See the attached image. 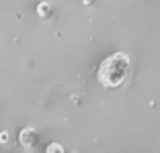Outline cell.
<instances>
[{"instance_id": "1", "label": "cell", "mask_w": 160, "mask_h": 153, "mask_svg": "<svg viewBox=\"0 0 160 153\" xmlns=\"http://www.w3.org/2000/svg\"><path fill=\"white\" fill-rule=\"evenodd\" d=\"M129 76V55L127 53H113L103 61L97 70V78L107 88H117Z\"/></svg>"}, {"instance_id": "2", "label": "cell", "mask_w": 160, "mask_h": 153, "mask_svg": "<svg viewBox=\"0 0 160 153\" xmlns=\"http://www.w3.org/2000/svg\"><path fill=\"white\" fill-rule=\"evenodd\" d=\"M19 143L23 145V147H33L35 143H37V133H35L33 129H23L19 133Z\"/></svg>"}, {"instance_id": "3", "label": "cell", "mask_w": 160, "mask_h": 153, "mask_svg": "<svg viewBox=\"0 0 160 153\" xmlns=\"http://www.w3.org/2000/svg\"><path fill=\"white\" fill-rule=\"evenodd\" d=\"M37 12H39V16H49V14H52V8H49L47 2H41V4L37 6Z\"/></svg>"}, {"instance_id": "4", "label": "cell", "mask_w": 160, "mask_h": 153, "mask_svg": "<svg viewBox=\"0 0 160 153\" xmlns=\"http://www.w3.org/2000/svg\"><path fill=\"white\" fill-rule=\"evenodd\" d=\"M45 153H66V151H64V147L60 143H52V145H47Z\"/></svg>"}, {"instance_id": "5", "label": "cell", "mask_w": 160, "mask_h": 153, "mask_svg": "<svg viewBox=\"0 0 160 153\" xmlns=\"http://www.w3.org/2000/svg\"><path fill=\"white\" fill-rule=\"evenodd\" d=\"M8 133H6V131H2V133H0V143H8Z\"/></svg>"}, {"instance_id": "6", "label": "cell", "mask_w": 160, "mask_h": 153, "mask_svg": "<svg viewBox=\"0 0 160 153\" xmlns=\"http://www.w3.org/2000/svg\"><path fill=\"white\" fill-rule=\"evenodd\" d=\"M92 2H94V0H84V4H92Z\"/></svg>"}]
</instances>
